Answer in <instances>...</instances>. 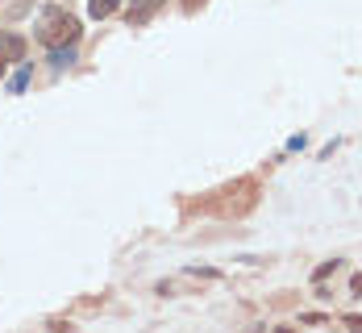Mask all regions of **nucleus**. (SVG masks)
Returning a JSON list of instances; mask_svg holds the SVG:
<instances>
[{
    "label": "nucleus",
    "mask_w": 362,
    "mask_h": 333,
    "mask_svg": "<svg viewBox=\"0 0 362 333\" xmlns=\"http://www.w3.org/2000/svg\"><path fill=\"white\" fill-rule=\"evenodd\" d=\"M183 8H187V13H196V8H204V0H183Z\"/></svg>",
    "instance_id": "5"
},
{
    "label": "nucleus",
    "mask_w": 362,
    "mask_h": 333,
    "mask_svg": "<svg viewBox=\"0 0 362 333\" xmlns=\"http://www.w3.org/2000/svg\"><path fill=\"white\" fill-rule=\"evenodd\" d=\"M50 63H54V67H71L75 63V46H59V50H50Z\"/></svg>",
    "instance_id": "4"
},
{
    "label": "nucleus",
    "mask_w": 362,
    "mask_h": 333,
    "mask_svg": "<svg viewBox=\"0 0 362 333\" xmlns=\"http://www.w3.org/2000/svg\"><path fill=\"white\" fill-rule=\"evenodd\" d=\"M163 4H167V0H134V4L125 8V21H129V25H146Z\"/></svg>",
    "instance_id": "2"
},
{
    "label": "nucleus",
    "mask_w": 362,
    "mask_h": 333,
    "mask_svg": "<svg viewBox=\"0 0 362 333\" xmlns=\"http://www.w3.org/2000/svg\"><path fill=\"white\" fill-rule=\"evenodd\" d=\"M117 4H121V0H92V4H88V13H92L96 21H105V17L117 13Z\"/></svg>",
    "instance_id": "3"
},
{
    "label": "nucleus",
    "mask_w": 362,
    "mask_h": 333,
    "mask_svg": "<svg viewBox=\"0 0 362 333\" xmlns=\"http://www.w3.org/2000/svg\"><path fill=\"white\" fill-rule=\"evenodd\" d=\"M37 42L50 46V50L75 46V42H79V21H75L71 13H63V8H50V13L42 17V25H37Z\"/></svg>",
    "instance_id": "1"
}]
</instances>
